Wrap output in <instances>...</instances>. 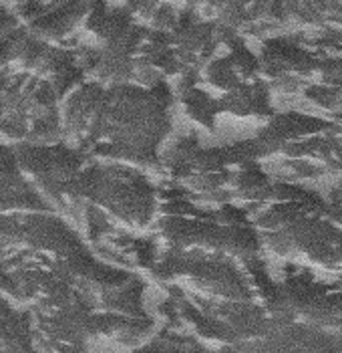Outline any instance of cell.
Returning a JSON list of instances; mask_svg holds the SVG:
<instances>
[{
    "label": "cell",
    "mask_w": 342,
    "mask_h": 353,
    "mask_svg": "<svg viewBox=\"0 0 342 353\" xmlns=\"http://www.w3.org/2000/svg\"><path fill=\"white\" fill-rule=\"evenodd\" d=\"M121 283L51 208L0 214V291L27 317L43 353H91L107 335Z\"/></svg>",
    "instance_id": "6da1fadb"
},
{
    "label": "cell",
    "mask_w": 342,
    "mask_h": 353,
    "mask_svg": "<svg viewBox=\"0 0 342 353\" xmlns=\"http://www.w3.org/2000/svg\"><path fill=\"white\" fill-rule=\"evenodd\" d=\"M63 139L61 101L49 89L0 79V141L41 145Z\"/></svg>",
    "instance_id": "7a4b0ae2"
},
{
    "label": "cell",
    "mask_w": 342,
    "mask_h": 353,
    "mask_svg": "<svg viewBox=\"0 0 342 353\" xmlns=\"http://www.w3.org/2000/svg\"><path fill=\"white\" fill-rule=\"evenodd\" d=\"M0 353H43L23 311L0 291Z\"/></svg>",
    "instance_id": "277c9868"
},
{
    "label": "cell",
    "mask_w": 342,
    "mask_h": 353,
    "mask_svg": "<svg viewBox=\"0 0 342 353\" xmlns=\"http://www.w3.org/2000/svg\"><path fill=\"white\" fill-rule=\"evenodd\" d=\"M49 208L21 165L17 145L0 141V214Z\"/></svg>",
    "instance_id": "3957f363"
}]
</instances>
